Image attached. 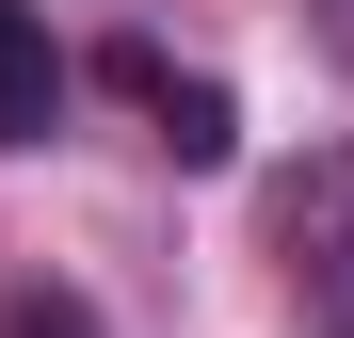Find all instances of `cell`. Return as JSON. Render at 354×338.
Masks as SVG:
<instances>
[{
    "label": "cell",
    "mask_w": 354,
    "mask_h": 338,
    "mask_svg": "<svg viewBox=\"0 0 354 338\" xmlns=\"http://www.w3.org/2000/svg\"><path fill=\"white\" fill-rule=\"evenodd\" d=\"M145 113H161V145L194 161V178H209V161H242V97H225V81H177V65H161Z\"/></svg>",
    "instance_id": "cell-2"
},
{
    "label": "cell",
    "mask_w": 354,
    "mask_h": 338,
    "mask_svg": "<svg viewBox=\"0 0 354 338\" xmlns=\"http://www.w3.org/2000/svg\"><path fill=\"white\" fill-rule=\"evenodd\" d=\"M48 129H65V48L32 0H0V145H48Z\"/></svg>",
    "instance_id": "cell-1"
},
{
    "label": "cell",
    "mask_w": 354,
    "mask_h": 338,
    "mask_svg": "<svg viewBox=\"0 0 354 338\" xmlns=\"http://www.w3.org/2000/svg\"><path fill=\"white\" fill-rule=\"evenodd\" d=\"M0 338H97V322H81L65 290H32V306H17V322H0Z\"/></svg>",
    "instance_id": "cell-3"
}]
</instances>
